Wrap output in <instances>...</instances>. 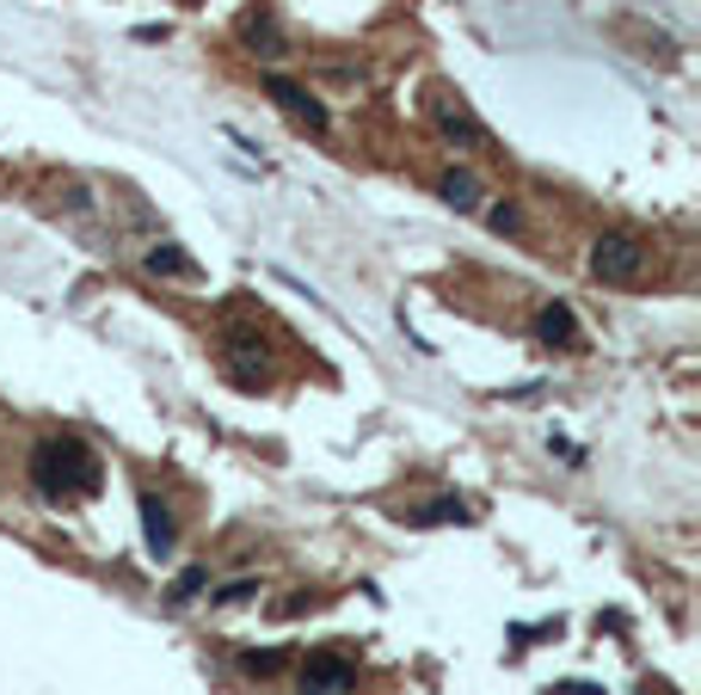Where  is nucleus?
Listing matches in <instances>:
<instances>
[{"instance_id": "nucleus-1", "label": "nucleus", "mask_w": 701, "mask_h": 695, "mask_svg": "<svg viewBox=\"0 0 701 695\" xmlns=\"http://www.w3.org/2000/svg\"><path fill=\"white\" fill-rule=\"evenodd\" d=\"M31 481L43 498H93L99 493V455L80 437H43L31 450Z\"/></svg>"}, {"instance_id": "nucleus-2", "label": "nucleus", "mask_w": 701, "mask_h": 695, "mask_svg": "<svg viewBox=\"0 0 701 695\" xmlns=\"http://www.w3.org/2000/svg\"><path fill=\"white\" fill-rule=\"evenodd\" d=\"M591 271L603 283H634L640 271H647V246H640L628 228H609L603 241L591 246Z\"/></svg>"}, {"instance_id": "nucleus-3", "label": "nucleus", "mask_w": 701, "mask_h": 695, "mask_svg": "<svg viewBox=\"0 0 701 695\" xmlns=\"http://www.w3.org/2000/svg\"><path fill=\"white\" fill-rule=\"evenodd\" d=\"M431 123H437V135L455 142V148H487V123H480L462 99H450V93L431 99Z\"/></svg>"}, {"instance_id": "nucleus-4", "label": "nucleus", "mask_w": 701, "mask_h": 695, "mask_svg": "<svg viewBox=\"0 0 701 695\" xmlns=\"http://www.w3.org/2000/svg\"><path fill=\"white\" fill-rule=\"evenodd\" d=\"M228 375H234L240 389H259V382H271V351L259 333H228Z\"/></svg>"}, {"instance_id": "nucleus-5", "label": "nucleus", "mask_w": 701, "mask_h": 695, "mask_svg": "<svg viewBox=\"0 0 701 695\" xmlns=\"http://www.w3.org/2000/svg\"><path fill=\"white\" fill-rule=\"evenodd\" d=\"M266 93L278 99V105L290 111L296 123H308V130H327V105H320V99L308 93L302 81H290V74H266Z\"/></svg>"}, {"instance_id": "nucleus-6", "label": "nucleus", "mask_w": 701, "mask_h": 695, "mask_svg": "<svg viewBox=\"0 0 701 695\" xmlns=\"http://www.w3.org/2000/svg\"><path fill=\"white\" fill-rule=\"evenodd\" d=\"M351 683H358L351 658H339V653H308V665H302V689L308 695H344Z\"/></svg>"}, {"instance_id": "nucleus-7", "label": "nucleus", "mask_w": 701, "mask_h": 695, "mask_svg": "<svg viewBox=\"0 0 701 695\" xmlns=\"http://www.w3.org/2000/svg\"><path fill=\"white\" fill-rule=\"evenodd\" d=\"M535 339H542L548 351H579V314H572L567 302L535 308Z\"/></svg>"}, {"instance_id": "nucleus-8", "label": "nucleus", "mask_w": 701, "mask_h": 695, "mask_svg": "<svg viewBox=\"0 0 701 695\" xmlns=\"http://www.w3.org/2000/svg\"><path fill=\"white\" fill-rule=\"evenodd\" d=\"M136 511H142V542H148V554H154V561H167V554H172V542H179V530H172V511L160 505L154 493H142V498H136Z\"/></svg>"}, {"instance_id": "nucleus-9", "label": "nucleus", "mask_w": 701, "mask_h": 695, "mask_svg": "<svg viewBox=\"0 0 701 695\" xmlns=\"http://www.w3.org/2000/svg\"><path fill=\"white\" fill-rule=\"evenodd\" d=\"M437 198L450 203V210L474 215V210H480V179H474V173H462V167H450V173L437 179Z\"/></svg>"}, {"instance_id": "nucleus-10", "label": "nucleus", "mask_w": 701, "mask_h": 695, "mask_svg": "<svg viewBox=\"0 0 701 695\" xmlns=\"http://www.w3.org/2000/svg\"><path fill=\"white\" fill-rule=\"evenodd\" d=\"M142 265L148 271H154V278H198V259H191V253H179V246H172V241H154V246H148V259H142Z\"/></svg>"}, {"instance_id": "nucleus-11", "label": "nucleus", "mask_w": 701, "mask_h": 695, "mask_svg": "<svg viewBox=\"0 0 701 695\" xmlns=\"http://www.w3.org/2000/svg\"><path fill=\"white\" fill-rule=\"evenodd\" d=\"M407 523H419V530H431V523H468V505L455 493H443V498H431V505H412Z\"/></svg>"}, {"instance_id": "nucleus-12", "label": "nucleus", "mask_w": 701, "mask_h": 695, "mask_svg": "<svg viewBox=\"0 0 701 695\" xmlns=\"http://www.w3.org/2000/svg\"><path fill=\"white\" fill-rule=\"evenodd\" d=\"M203 585H210V573H203V566H186V573L172 578L167 603H172V610H186V603H198V597H203Z\"/></svg>"}, {"instance_id": "nucleus-13", "label": "nucleus", "mask_w": 701, "mask_h": 695, "mask_svg": "<svg viewBox=\"0 0 701 695\" xmlns=\"http://www.w3.org/2000/svg\"><path fill=\"white\" fill-rule=\"evenodd\" d=\"M240 38H247L259 56H278V50H283V43H278V26H271V19H247V26H240Z\"/></svg>"}, {"instance_id": "nucleus-14", "label": "nucleus", "mask_w": 701, "mask_h": 695, "mask_svg": "<svg viewBox=\"0 0 701 695\" xmlns=\"http://www.w3.org/2000/svg\"><path fill=\"white\" fill-rule=\"evenodd\" d=\"M240 671H247V677H271V671H283V653L278 646H266V653L247 646V653H240Z\"/></svg>"}, {"instance_id": "nucleus-15", "label": "nucleus", "mask_w": 701, "mask_h": 695, "mask_svg": "<svg viewBox=\"0 0 701 695\" xmlns=\"http://www.w3.org/2000/svg\"><path fill=\"white\" fill-rule=\"evenodd\" d=\"M252 597H259V578H234V585L216 591V603H222V610H234V603H252Z\"/></svg>"}, {"instance_id": "nucleus-16", "label": "nucleus", "mask_w": 701, "mask_h": 695, "mask_svg": "<svg viewBox=\"0 0 701 695\" xmlns=\"http://www.w3.org/2000/svg\"><path fill=\"white\" fill-rule=\"evenodd\" d=\"M487 222L499 228V234H517V228H523V210H517V203H499V210H492Z\"/></svg>"}, {"instance_id": "nucleus-17", "label": "nucleus", "mask_w": 701, "mask_h": 695, "mask_svg": "<svg viewBox=\"0 0 701 695\" xmlns=\"http://www.w3.org/2000/svg\"><path fill=\"white\" fill-rule=\"evenodd\" d=\"M548 695H603V683H584V677H567V683H554Z\"/></svg>"}, {"instance_id": "nucleus-18", "label": "nucleus", "mask_w": 701, "mask_h": 695, "mask_svg": "<svg viewBox=\"0 0 701 695\" xmlns=\"http://www.w3.org/2000/svg\"><path fill=\"white\" fill-rule=\"evenodd\" d=\"M640 695H652V683H647V689H640Z\"/></svg>"}]
</instances>
